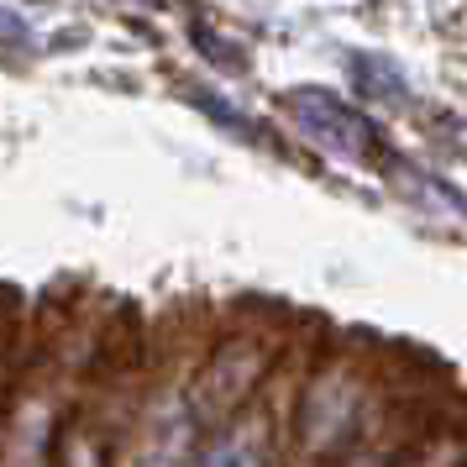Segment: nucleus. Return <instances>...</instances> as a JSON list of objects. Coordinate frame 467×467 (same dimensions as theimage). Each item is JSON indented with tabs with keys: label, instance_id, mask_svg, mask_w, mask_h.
<instances>
[{
	"label": "nucleus",
	"instance_id": "f257e3e1",
	"mask_svg": "<svg viewBox=\"0 0 467 467\" xmlns=\"http://www.w3.org/2000/svg\"><path fill=\"white\" fill-rule=\"evenodd\" d=\"M205 467H268V436L257 420H236L221 441L211 446Z\"/></svg>",
	"mask_w": 467,
	"mask_h": 467
},
{
	"label": "nucleus",
	"instance_id": "f03ea898",
	"mask_svg": "<svg viewBox=\"0 0 467 467\" xmlns=\"http://www.w3.org/2000/svg\"><path fill=\"white\" fill-rule=\"evenodd\" d=\"M184 451H190V420L184 415H169V420H158V431H152L142 467H184Z\"/></svg>",
	"mask_w": 467,
	"mask_h": 467
},
{
	"label": "nucleus",
	"instance_id": "7ed1b4c3",
	"mask_svg": "<svg viewBox=\"0 0 467 467\" xmlns=\"http://www.w3.org/2000/svg\"><path fill=\"white\" fill-rule=\"evenodd\" d=\"M0 467H43V410H26L16 436L5 441V462Z\"/></svg>",
	"mask_w": 467,
	"mask_h": 467
}]
</instances>
